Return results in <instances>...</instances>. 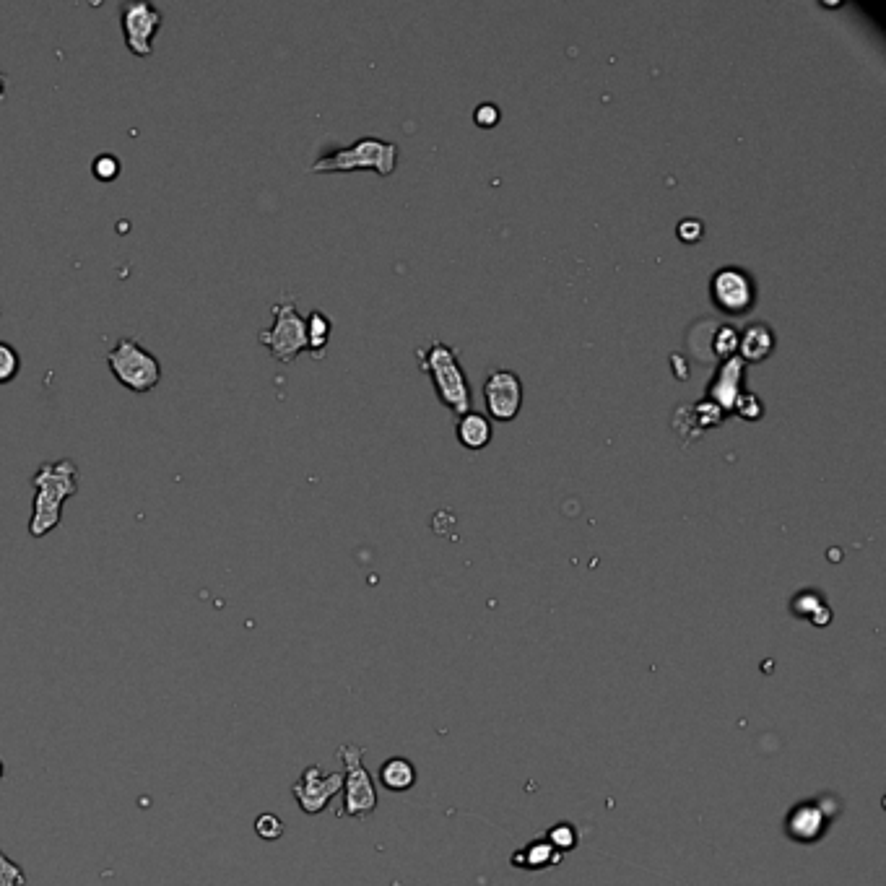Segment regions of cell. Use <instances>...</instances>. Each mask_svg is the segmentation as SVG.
<instances>
[{
  "label": "cell",
  "instance_id": "1",
  "mask_svg": "<svg viewBox=\"0 0 886 886\" xmlns=\"http://www.w3.org/2000/svg\"><path fill=\"white\" fill-rule=\"evenodd\" d=\"M34 505L29 536L45 538L63 520V505L78 492V468L73 460H50L34 473Z\"/></svg>",
  "mask_w": 886,
  "mask_h": 886
},
{
  "label": "cell",
  "instance_id": "2",
  "mask_svg": "<svg viewBox=\"0 0 886 886\" xmlns=\"http://www.w3.org/2000/svg\"><path fill=\"white\" fill-rule=\"evenodd\" d=\"M416 356H419L421 367L432 375L442 403L453 408L455 414H468V408H471V388H468L466 372H463V367L458 362V351L453 346L442 343L440 338H434L429 343V349H419Z\"/></svg>",
  "mask_w": 886,
  "mask_h": 886
},
{
  "label": "cell",
  "instance_id": "3",
  "mask_svg": "<svg viewBox=\"0 0 886 886\" xmlns=\"http://www.w3.org/2000/svg\"><path fill=\"white\" fill-rule=\"evenodd\" d=\"M107 367L115 375V380L136 395H149L162 380V364L143 349L136 338L123 336L115 343V349L107 354Z\"/></svg>",
  "mask_w": 886,
  "mask_h": 886
},
{
  "label": "cell",
  "instance_id": "4",
  "mask_svg": "<svg viewBox=\"0 0 886 886\" xmlns=\"http://www.w3.org/2000/svg\"><path fill=\"white\" fill-rule=\"evenodd\" d=\"M398 162V146L380 138H359L349 149L330 151L312 164V172H354V169H375L377 175H390Z\"/></svg>",
  "mask_w": 886,
  "mask_h": 886
},
{
  "label": "cell",
  "instance_id": "5",
  "mask_svg": "<svg viewBox=\"0 0 886 886\" xmlns=\"http://www.w3.org/2000/svg\"><path fill=\"white\" fill-rule=\"evenodd\" d=\"M273 325L260 330L258 341L281 364L294 362L307 349V320L297 312V299L286 297L273 304Z\"/></svg>",
  "mask_w": 886,
  "mask_h": 886
},
{
  "label": "cell",
  "instance_id": "6",
  "mask_svg": "<svg viewBox=\"0 0 886 886\" xmlns=\"http://www.w3.org/2000/svg\"><path fill=\"white\" fill-rule=\"evenodd\" d=\"M362 757L364 746H338V759L346 767V775H343V806L336 814L338 819H343V816L362 819V816H369L377 809V788L372 783V775L364 767Z\"/></svg>",
  "mask_w": 886,
  "mask_h": 886
},
{
  "label": "cell",
  "instance_id": "7",
  "mask_svg": "<svg viewBox=\"0 0 886 886\" xmlns=\"http://www.w3.org/2000/svg\"><path fill=\"white\" fill-rule=\"evenodd\" d=\"M164 13L146 0H128L120 6V26L128 50L136 58H151L154 55V37L162 29Z\"/></svg>",
  "mask_w": 886,
  "mask_h": 886
},
{
  "label": "cell",
  "instance_id": "8",
  "mask_svg": "<svg viewBox=\"0 0 886 886\" xmlns=\"http://www.w3.org/2000/svg\"><path fill=\"white\" fill-rule=\"evenodd\" d=\"M341 790H343L341 772H328V775H325L320 764H310V767L299 775L297 783L292 785V793L294 798H297L299 809L310 816L328 809V803L333 801V796H338Z\"/></svg>",
  "mask_w": 886,
  "mask_h": 886
},
{
  "label": "cell",
  "instance_id": "9",
  "mask_svg": "<svg viewBox=\"0 0 886 886\" xmlns=\"http://www.w3.org/2000/svg\"><path fill=\"white\" fill-rule=\"evenodd\" d=\"M486 408L499 421H510L518 416L523 403V382L512 369H492L484 382Z\"/></svg>",
  "mask_w": 886,
  "mask_h": 886
},
{
  "label": "cell",
  "instance_id": "10",
  "mask_svg": "<svg viewBox=\"0 0 886 886\" xmlns=\"http://www.w3.org/2000/svg\"><path fill=\"white\" fill-rule=\"evenodd\" d=\"M712 299L720 310L731 312V315L749 310L754 302V284H751L749 273L741 268H720L712 276Z\"/></svg>",
  "mask_w": 886,
  "mask_h": 886
},
{
  "label": "cell",
  "instance_id": "11",
  "mask_svg": "<svg viewBox=\"0 0 886 886\" xmlns=\"http://www.w3.org/2000/svg\"><path fill=\"white\" fill-rule=\"evenodd\" d=\"M837 811L835 803H798L796 809L788 814V822H785V832L793 842H801V845H811L819 837L827 832V824L832 819V814Z\"/></svg>",
  "mask_w": 886,
  "mask_h": 886
},
{
  "label": "cell",
  "instance_id": "12",
  "mask_svg": "<svg viewBox=\"0 0 886 886\" xmlns=\"http://www.w3.org/2000/svg\"><path fill=\"white\" fill-rule=\"evenodd\" d=\"M741 372H744V359L741 356H728V362L720 367L718 377L710 385V398L718 408H736L741 398Z\"/></svg>",
  "mask_w": 886,
  "mask_h": 886
},
{
  "label": "cell",
  "instance_id": "13",
  "mask_svg": "<svg viewBox=\"0 0 886 886\" xmlns=\"http://www.w3.org/2000/svg\"><path fill=\"white\" fill-rule=\"evenodd\" d=\"M458 437L468 450H481L492 440V421L486 419L484 414L468 411L458 421Z\"/></svg>",
  "mask_w": 886,
  "mask_h": 886
},
{
  "label": "cell",
  "instance_id": "14",
  "mask_svg": "<svg viewBox=\"0 0 886 886\" xmlns=\"http://www.w3.org/2000/svg\"><path fill=\"white\" fill-rule=\"evenodd\" d=\"M380 783L393 793H403L416 785V767L406 757H390L380 767Z\"/></svg>",
  "mask_w": 886,
  "mask_h": 886
},
{
  "label": "cell",
  "instance_id": "15",
  "mask_svg": "<svg viewBox=\"0 0 886 886\" xmlns=\"http://www.w3.org/2000/svg\"><path fill=\"white\" fill-rule=\"evenodd\" d=\"M738 346H741V359H749V362H757L770 354L772 346H775V336L772 330L762 323H754L744 330V336H738Z\"/></svg>",
  "mask_w": 886,
  "mask_h": 886
},
{
  "label": "cell",
  "instance_id": "16",
  "mask_svg": "<svg viewBox=\"0 0 886 886\" xmlns=\"http://www.w3.org/2000/svg\"><path fill=\"white\" fill-rule=\"evenodd\" d=\"M564 855L559 850H554L546 840H536L531 842L528 848L520 850V853L512 855V863L515 866H523V868H549V866H557L562 863Z\"/></svg>",
  "mask_w": 886,
  "mask_h": 886
},
{
  "label": "cell",
  "instance_id": "17",
  "mask_svg": "<svg viewBox=\"0 0 886 886\" xmlns=\"http://www.w3.org/2000/svg\"><path fill=\"white\" fill-rule=\"evenodd\" d=\"M793 611H796V616H809L816 627H824V624L832 621V611H829L827 603H824L816 593L798 595L796 601H793Z\"/></svg>",
  "mask_w": 886,
  "mask_h": 886
},
{
  "label": "cell",
  "instance_id": "18",
  "mask_svg": "<svg viewBox=\"0 0 886 886\" xmlns=\"http://www.w3.org/2000/svg\"><path fill=\"white\" fill-rule=\"evenodd\" d=\"M330 336V320L320 310H315L307 320V349L315 356H323Z\"/></svg>",
  "mask_w": 886,
  "mask_h": 886
},
{
  "label": "cell",
  "instance_id": "19",
  "mask_svg": "<svg viewBox=\"0 0 886 886\" xmlns=\"http://www.w3.org/2000/svg\"><path fill=\"white\" fill-rule=\"evenodd\" d=\"M19 369H21L19 351L13 349L11 343L0 341V385H8L11 380H16Z\"/></svg>",
  "mask_w": 886,
  "mask_h": 886
},
{
  "label": "cell",
  "instance_id": "20",
  "mask_svg": "<svg viewBox=\"0 0 886 886\" xmlns=\"http://www.w3.org/2000/svg\"><path fill=\"white\" fill-rule=\"evenodd\" d=\"M546 842H549L551 848L559 850V853L564 855L567 850L577 848V829L567 822L557 824V827H551L549 832H546Z\"/></svg>",
  "mask_w": 886,
  "mask_h": 886
},
{
  "label": "cell",
  "instance_id": "21",
  "mask_svg": "<svg viewBox=\"0 0 886 886\" xmlns=\"http://www.w3.org/2000/svg\"><path fill=\"white\" fill-rule=\"evenodd\" d=\"M255 835H258L260 840L268 842L279 840V837L284 835V822H281L276 814L266 811V814H260L258 819H255Z\"/></svg>",
  "mask_w": 886,
  "mask_h": 886
},
{
  "label": "cell",
  "instance_id": "22",
  "mask_svg": "<svg viewBox=\"0 0 886 886\" xmlns=\"http://www.w3.org/2000/svg\"><path fill=\"white\" fill-rule=\"evenodd\" d=\"M91 172L99 182H112L120 175V159L115 154H99L94 162H91Z\"/></svg>",
  "mask_w": 886,
  "mask_h": 886
},
{
  "label": "cell",
  "instance_id": "23",
  "mask_svg": "<svg viewBox=\"0 0 886 886\" xmlns=\"http://www.w3.org/2000/svg\"><path fill=\"white\" fill-rule=\"evenodd\" d=\"M26 874L19 863H13L3 850H0V886H24Z\"/></svg>",
  "mask_w": 886,
  "mask_h": 886
},
{
  "label": "cell",
  "instance_id": "24",
  "mask_svg": "<svg viewBox=\"0 0 886 886\" xmlns=\"http://www.w3.org/2000/svg\"><path fill=\"white\" fill-rule=\"evenodd\" d=\"M738 349V330L731 325H720L718 333H715V351L720 356H733V351Z\"/></svg>",
  "mask_w": 886,
  "mask_h": 886
},
{
  "label": "cell",
  "instance_id": "25",
  "mask_svg": "<svg viewBox=\"0 0 886 886\" xmlns=\"http://www.w3.org/2000/svg\"><path fill=\"white\" fill-rule=\"evenodd\" d=\"M473 120H476V123H479L481 128H492V125H497V120H499L497 104L484 102V104H481V107H479V110L473 112Z\"/></svg>",
  "mask_w": 886,
  "mask_h": 886
},
{
  "label": "cell",
  "instance_id": "26",
  "mask_svg": "<svg viewBox=\"0 0 886 886\" xmlns=\"http://www.w3.org/2000/svg\"><path fill=\"white\" fill-rule=\"evenodd\" d=\"M736 408L746 416V419H757V416L762 414V406H759L757 395H751V393L741 395V398L736 401Z\"/></svg>",
  "mask_w": 886,
  "mask_h": 886
},
{
  "label": "cell",
  "instance_id": "27",
  "mask_svg": "<svg viewBox=\"0 0 886 886\" xmlns=\"http://www.w3.org/2000/svg\"><path fill=\"white\" fill-rule=\"evenodd\" d=\"M679 237L686 242H694L702 237V221L697 219H684L679 224Z\"/></svg>",
  "mask_w": 886,
  "mask_h": 886
},
{
  "label": "cell",
  "instance_id": "28",
  "mask_svg": "<svg viewBox=\"0 0 886 886\" xmlns=\"http://www.w3.org/2000/svg\"><path fill=\"white\" fill-rule=\"evenodd\" d=\"M6 99V76L0 73V102Z\"/></svg>",
  "mask_w": 886,
  "mask_h": 886
},
{
  "label": "cell",
  "instance_id": "29",
  "mask_svg": "<svg viewBox=\"0 0 886 886\" xmlns=\"http://www.w3.org/2000/svg\"><path fill=\"white\" fill-rule=\"evenodd\" d=\"M6 775V764H3V759H0V777Z\"/></svg>",
  "mask_w": 886,
  "mask_h": 886
}]
</instances>
